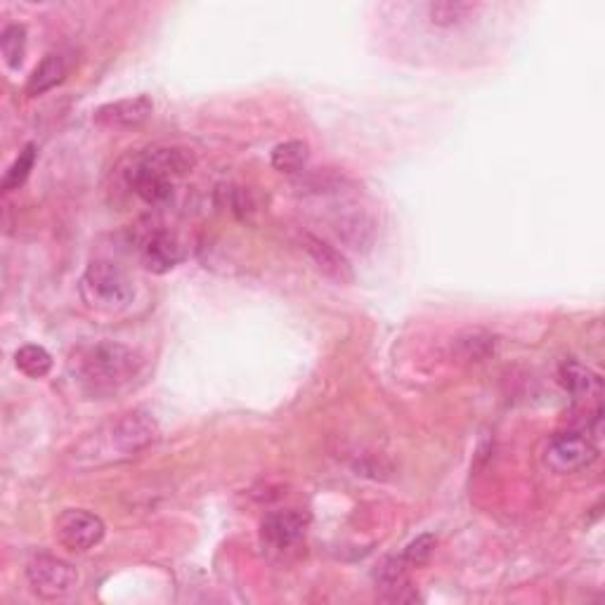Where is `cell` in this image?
I'll list each match as a JSON object with an SVG mask.
<instances>
[{"label": "cell", "instance_id": "4fadbf2b", "mask_svg": "<svg viewBox=\"0 0 605 605\" xmlns=\"http://www.w3.org/2000/svg\"><path fill=\"white\" fill-rule=\"evenodd\" d=\"M561 383L575 398H598L601 395V376L591 372L577 360H568L561 364Z\"/></svg>", "mask_w": 605, "mask_h": 605}, {"label": "cell", "instance_id": "e0dca14e", "mask_svg": "<svg viewBox=\"0 0 605 605\" xmlns=\"http://www.w3.org/2000/svg\"><path fill=\"white\" fill-rule=\"evenodd\" d=\"M426 12L431 24L445 29V26H457L471 17L476 12V5L461 3V0H438V3H428Z\"/></svg>", "mask_w": 605, "mask_h": 605}, {"label": "cell", "instance_id": "cb8c5ba5", "mask_svg": "<svg viewBox=\"0 0 605 605\" xmlns=\"http://www.w3.org/2000/svg\"><path fill=\"white\" fill-rule=\"evenodd\" d=\"M230 208L232 213H237L239 218H249V213H253V201L249 197V192L242 190V187H232L230 190Z\"/></svg>", "mask_w": 605, "mask_h": 605}, {"label": "cell", "instance_id": "603a6c76", "mask_svg": "<svg viewBox=\"0 0 605 605\" xmlns=\"http://www.w3.org/2000/svg\"><path fill=\"white\" fill-rule=\"evenodd\" d=\"M435 544H438V539H435L433 535H419L414 539V542L407 544V549H405V554H402V558H405V563L409 565V568H419V565L431 561Z\"/></svg>", "mask_w": 605, "mask_h": 605}, {"label": "cell", "instance_id": "44dd1931", "mask_svg": "<svg viewBox=\"0 0 605 605\" xmlns=\"http://www.w3.org/2000/svg\"><path fill=\"white\" fill-rule=\"evenodd\" d=\"M36 156H38V149H36V145H31V142H29V145H26L22 152H19L15 164L8 168V173H5V178H3V182H0V187H3L5 192L19 190V187H22L24 182L29 180L31 171H34Z\"/></svg>", "mask_w": 605, "mask_h": 605}, {"label": "cell", "instance_id": "7a4b0ae2", "mask_svg": "<svg viewBox=\"0 0 605 605\" xmlns=\"http://www.w3.org/2000/svg\"><path fill=\"white\" fill-rule=\"evenodd\" d=\"M156 435H159V428H156L152 416L145 412H130L90 435L76 450V457H88L90 466L126 461L147 450L156 440Z\"/></svg>", "mask_w": 605, "mask_h": 605}, {"label": "cell", "instance_id": "3957f363", "mask_svg": "<svg viewBox=\"0 0 605 605\" xmlns=\"http://www.w3.org/2000/svg\"><path fill=\"white\" fill-rule=\"evenodd\" d=\"M78 291L90 310L107 312V315L126 310L135 296L133 282L126 272L109 260H93L83 272Z\"/></svg>", "mask_w": 605, "mask_h": 605}, {"label": "cell", "instance_id": "277c9868", "mask_svg": "<svg viewBox=\"0 0 605 605\" xmlns=\"http://www.w3.org/2000/svg\"><path fill=\"white\" fill-rule=\"evenodd\" d=\"M26 580L36 596L45 601L69 596L78 584V572L71 563L55 556H38L26 568Z\"/></svg>", "mask_w": 605, "mask_h": 605}, {"label": "cell", "instance_id": "7402d4cb", "mask_svg": "<svg viewBox=\"0 0 605 605\" xmlns=\"http://www.w3.org/2000/svg\"><path fill=\"white\" fill-rule=\"evenodd\" d=\"M407 568H409V565L405 563V558H402V556L400 558L398 556L386 558V561H383L379 568H376L374 580L383 589H393V591L395 589H405Z\"/></svg>", "mask_w": 605, "mask_h": 605}, {"label": "cell", "instance_id": "8fae6325", "mask_svg": "<svg viewBox=\"0 0 605 605\" xmlns=\"http://www.w3.org/2000/svg\"><path fill=\"white\" fill-rule=\"evenodd\" d=\"M138 164L147 166L149 171L164 175L168 180H178L182 175H187L194 168V154L185 147H159V149H149V152L142 156Z\"/></svg>", "mask_w": 605, "mask_h": 605}, {"label": "cell", "instance_id": "6da1fadb", "mask_svg": "<svg viewBox=\"0 0 605 605\" xmlns=\"http://www.w3.org/2000/svg\"><path fill=\"white\" fill-rule=\"evenodd\" d=\"M71 372L88 393L112 395L138 376L140 357L123 343L100 341L71 357Z\"/></svg>", "mask_w": 605, "mask_h": 605}, {"label": "cell", "instance_id": "ba28073f", "mask_svg": "<svg viewBox=\"0 0 605 605\" xmlns=\"http://www.w3.org/2000/svg\"><path fill=\"white\" fill-rule=\"evenodd\" d=\"M154 112V104L147 95L138 97H126V100L102 104L100 109H95L93 121L102 128H138L145 123Z\"/></svg>", "mask_w": 605, "mask_h": 605}, {"label": "cell", "instance_id": "5bb4252c", "mask_svg": "<svg viewBox=\"0 0 605 605\" xmlns=\"http://www.w3.org/2000/svg\"><path fill=\"white\" fill-rule=\"evenodd\" d=\"M64 76H67V62H64L62 55L50 52V55H45L41 64L34 69V74L29 76V83H26V95L38 97V95L48 93V90L60 86V83L64 81Z\"/></svg>", "mask_w": 605, "mask_h": 605}, {"label": "cell", "instance_id": "ac0fdd59", "mask_svg": "<svg viewBox=\"0 0 605 605\" xmlns=\"http://www.w3.org/2000/svg\"><path fill=\"white\" fill-rule=\"evenodd\" d=\"M15 364L19 372L29 376V379H43L52 369V355L43 346L29 343V346H22L17 350Z\"/></svg>", "mask_w": 605, "mask_h": 605}, {"label": "cell", "instance_id": "7c38bea8", "mask_svg": "<svg viewBox=\"0 0 605 605\" xmlns=\"http://www.w3.org/2000/svg\"><path fill=\"white\" fill-rule=\"evenodd\" d=\"M128 182L133 192L149 206H164L173 199L175 182L164 178V175L149 171L147 166L135 164L128 173Z\"/></svg>", "mask_w": 605, "mask_h": 605}, {"label": "cell", "instance_id": "8992f818", "mask_svg": "<svg viewBox=\"0 0 605 605\" xmlns=\"http://www.w3.org/2000/svg\"><path fill=\"white\" fill-rule=\"evenodd\" d=\"M598 457L594 442L580 433L556 435L546 447V464L556 473H577L591 466Z\"/></svg>", "mask_w": 605, "mask_h": 605}, {"label": "cell", "instance_id": "2e32d148", "mask_svg": "<svg viewBox=\"0 0 605 605\" xmlns=\"http://www.w3.org/2000/svg\"><path fill=\"white\" fill-rule=\"evenodd\" d=\"M336 234L353 249H367L374 242V223L372 218L364 216V213H348L341 216L336 223Z\"/></svg>", "mask_w": 605, "mask_h": 605}, {"label": "cell", "instance_id": "9c48e42d", "mask_svg": "<svg viewBox=\"0 0 605 605\" xmlns=\"http://www.w3.org/2000/svg\"><path fill=\"white\" fill-rule=\"evenodd\" d=\"M140 256L145 270L154 272V275H166V272H171L175 265H180L185 260L187 251L178 234L159 230L147 239Z\"/></svg>", "mask_w": 605, "mask_h": 605}, {"label": "cell", "instance_id": "5b68a950", "mask_svg": "<svg viewBox=\"0 0 605 605\" xmlns=\"http://www.w3.org/2000/svg\"><path fill=\"white\" fill-rule=\"evenodd\" d=\"M104 520L83 509H67L55 520V537L64 549L86 554L104 539Z\"/></svg>", "mask_w": 605, "mask_h": 605}, {"label": "cell", "instance_id": "ffe728a7", "mask_svg": "<svg viewBox=\"0 0 605 605\" xmlns=\"http://www.w3.org/2000/svg\"><path fill=\"white\" fill-rule=\"evenodd\" d=\"M0 52L3 60L10 69H19L26 55V26L24 24H10L5 26L3 36H0Z\"/></svg>", "mask_w": 605, "mask_h": 605}, {"label": "cell", "instance_id": "52a82bcc", "mask_svg": "<svg viewBox=\"0 0 605 605\" xmlns=\"http://www.w3.org/2000/svg\"><path fill=\"white\" fill-rule=\"evenodd\" d=\"M308 530V516L301 511H275L260 525V539L275 551H286L296 546Z\"/></svg>", "mask_w": 605, "mask_h": 605}, {"label": "cell", "instance_id": "d6986e66", "mask_svg": "<svg viewBox=\"0 0 605 605\" xmlns=\"http://www.w3.org/2000/svg\"><path fill=\"white\" fill-rule=\"evenodd\" d=\"M454 348L464 362H483L494 353V338L485 331H468L457 338Z\"/></svg>", "mask_w": 605, "mask_h": 605}, {"label": "cell", "instance_id": "9a60e30c", "mask_svg": "<svg viewBox=\"0 0 605 605\" xmlns=\"http://www.w3.org/2000/svg\"><path fill=\"white\" fill-rule=\"evenodd\" d=\"M270 161H272V168L279 173H286V175L303 173L305 166H308V161H310L308 142H303V140L282 142V145H277L275 149H272Z\"/></svg>", "mask_w": 605, "mask_h": 605}, {"label": "cell", "instance_id": "30bf717a", "mask_svg": "<svg viewBox=\"0 0 605 605\" xmlns=\"http://www.w3.org/2000/svg\"><path fill=\"white\" fill-rule=\"evenodd\" d=\"M303 249L308 251V256L315 268L322 272L324 277H329L331 282L336 284H350L355 279L353 265L348 263V258L343 256L336 246H331L329 242H324L320 237H312V234H305L303 237Z\"/></svg>", "mask_w": 605, "mask_h": 605}]
</instances>
